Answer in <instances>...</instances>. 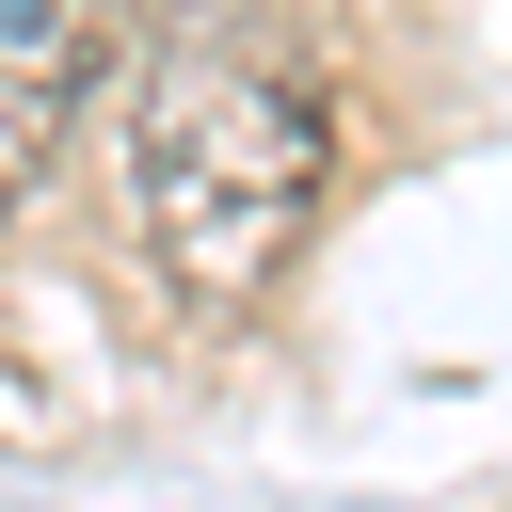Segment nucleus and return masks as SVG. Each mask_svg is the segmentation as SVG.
Returning <instances> with one entry per match:
<instances>
[{"label":"nucleus","instance_id":"f257e3e1","mask_svg":"<svg viewBox=\"0 0 512 512\" xmlns=\"http://www.w3.org/2000/svg\"><path fill=\"white\" fill-rule=\"evenodd\" d=\"M336 192V96L272 48H176L128 112V240L192 320H240L288 288Z\"/></svg>","mask_w":512,"mask_h":512},{"label":"nucleus","instance_id":"f03ea898","mask_svg":"<svg viewBox=\"0 0 512 512\" xmlns=\"http://www.w3.org/2000/svg\"><path fill=\"white\" fill-rule=\"evenodd\" d=\"M96 64H112V0H0V224L32 208V176L80 128Z\"/></svg>","mask_w":512,"mask_h":512}]
</instances>
